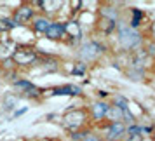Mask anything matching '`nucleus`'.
<instances>
[{"mask_svg": "<svg viewBox=\"0 0 155 141\" xmlns=\"http://www.w3.org/2000/svg\"><path fill=\"white\" fill-rule=\"evenodd\" d=\"M150 37H152V42H155V21L150 25Z\"/></svg>", "mask_w": 155, "mask_h": 141, "instance_id": "nucleus-23", "label": "nucleus"}, {"mask_svg": "<svg viewBox=\"0 0 155 141\" xmlns=\"http://www.w3.org/2000/svg\"><path fill=\"white\" fill-rule=\"evenodd\" d=\"M99 138L103 141H124L127 138L126 134V124L122 122H117V124H101L99 126Z\"/></svg>", "mask_w": 155, "mask_h": 141, "instance_id": "nucleus-5", "label": "nucleus"}, {"mask_svg": "<svg viewBox=\"0 0 155 141\" xmlns=\"http://www.w3.org/2000/svg\"><path fill=\"white\" fill-rule=\"evenodd\" d=\"M80 87L73 84L68 85H61V87H54L52 89V96H78L80 94Z\"/></svg>", "mask_w": 155, "mask_h": 141, "instance_id": "nucleus-15", "label": "nucleus"}, {"mask_svg": "<svg viewBox=\"0 0 155 141\" xmlns=\"http://www.w3.org/2000/svg\"><path fill=\"white\" fill-rule=\"evenodd\" d=\"M18 96H16L14 92H11V94H7L5 98H4V108L5 110H14L16 106H18Z\"/></svg>", "mask_w": 155, "mask_h": 141, "instance_id": "nucleus-18", "label": "nucleus"}, {"mask_svg": "<svg viewBox=\"0 0 155 141\" xmlns=\"http://www.w3.org/2000/svg\"><path fill=\"white\" fill-rule=\"evenodd\" d=\"M112 105H115V106H119V108H122V110H127L129 108V99L126 98V96H122V94H115L112 98Z\"/></svg>", "mask_w": 155, "mask_h": 141, "instance_id": "nucleus-17", "label": "nucleus"}, {"mask_svg": "<svg viewBox=\"0 0 155 141\" xmlns=\"http://www.w3.org/2000/svg\"><path fill=\"white\" fill-rule=\"evenodd\" d=\"M37 16L35 5L33 4H18V7L14 9V12L11 14L12 21L18 25V26H26L31 23V19Z\"/></svg>", "mask_w": 155, "mask_h": 141, "instance_id": "nucleus-6", "label": "nucleus"}, {"mask_svg": "<svg viewBox=\"0 0 155 141\" xmlns=\"http://www.w3.org/2000/svg\"><path fill=\"white\" fill-rule=\"evenodd\" d=\"M85 70H87V64L77 61V63L73 64V68H71V73L73 75H82V73H85Z\"/></svg>", "mask_w": 155, "mask_h": 141, "instance_id": "nucleus-20", "label": "nucleus"}, {"mask_svg": "<svg viewBox=\"0 0 155 141\" xmlns=\"http://www.w3.org/2000/svg\"><path fill=\"white\" fill-rule=\"evenodd\" d=\"M124 141H145V136H141V134H133V136H127Z\"/></svg>", "mask_w": 155, "mask_h": 141, "instance_id": "nucleus-22", "label": "nucleus"}, {"mask_svg": "<svg viewBox=\"0 0 155 141\" xmlns=\"http://www.w3.org/2000/svg\"><path fill=\"white\" fill-rule=\"evenodd\" d=\"M63 124L70 133H75V131H82L91 124L89 120V115H87V108H73V110H68V112L63 115Z\"/></svg>", "mask_w": 155, "mask_h": 141, "instance_id": "nucleus-3", "label": "nucleus"}, {"mask_svg": "<svg viewBox=\"0 0 155 141\" xmlns=\"http://www.w3.org/2000/svg\"><path fill=\"white\" fill-rule=\"evenodd\" d=\"M143 51L147 52V56L150 57V59H155V42H152V40H150V42L143 47Z\"/></svg>", "mask_w": 155, "mask_h": 141, "instance_id": "nucleus-21", "label": "nucleus"}, {"mask_svg": "<svg viewBox=\"0 0 155 141\" xmlns=\"http://www.w3.org/2000/svg\"><path fill=\"white\" fill-rule=\"evenodd\" d=\"M103 52H105V47L98 40H84V42L78 45L77 57L80 59V63L89 64V63L98 61L99 57L103 56Z\"/></svg>", "mask_w": 155, "mask_h": 141, "instance_id": "nucleus-4", "label": "nucleus"}, {"mask_svg": "<svg viewBox=\"0 0 155 141\" xmlns=\"http://www.w3.org/2000/svg\"><path fill=\"white\" fill-rule=\"evenodd\" d=\"M98 14H99V18L108 19V21L115 23V25L122 19V12H120V9L115 4H99Z\"/></svg>", "mask_w": 155, "mask_h": 141, "instance_id": "nucleus-9", "label": "nucleus"}, {"mask_svg": "<svg viewBox=\"0 0 155 141\" xmlns=\"http://www.w3.org/2000/svg\"><path fill=\"white\" fill-rule=\"evenodd\" d=\"M108 106H110V103H108V101H103V99H94V101H91L89 106H85V108H87L89 120L94 122V124H98V126L105 124Z\"/></svg>", "mask_w": 155, "mask_h": 141, "instance_id": "nucleus-7", "label": "nucleus"}, {"mask_svg": "<svg viewBox=\"0 0 155 141\" xmlns=\"http://www.w3.org/2000/svg\"><path fill=\"white\" fill-rule=\"evenodd\" d=\"M129 21H127V25L131 26V28L134 30H140V26L143 25V21H145V12L141 11V9H136V7H131L129 9Z\"/></svg>", "mask_w": 155, "mask_h": 141, "instance_id": "nucleus-14", "label": "nucleus"}, {"mask_svg": "<svg viewBox=\"0 0 155 141\" xmlns=\"http://www.w3.org/2000/svg\"><path fill=\"white\" fill-rule=\"evenodd\" d=\"M44 37L47 38V40H63L64 38V21H54L51 23V26L47 28V31L44 33Z\"/></svg>", "mask_w": 155, "mask_h": 141, "instance_id": "nucleus-11", "label": "nucleus"}, {"mask_svg": "<svg viewBox=\"0 0 155 141\" xmlns=\"http://www.w3.org/2000/svg\"><path fill=\"white\" fill-rule=\"evenodd\" d=\"M11 59L18 68H31L42 61V56L38 54V49H35L30 44H18L11 54Z\"/></svg>", "mask_w": 155, "mask_h": 141, "instance_id": "nucleus-2", "label": "nucleus"}, {"mask_svg": "<svg viewBox=\"0 0 155 141\" xmlns=\"http://www.w3.org/2000/svg\"><path fill=\"white\" fill-rule=\"evenodd\" d=\"M51 23H52V19H49V18H45V16L37 12V16L31 19V23H30V28H31V31L37 33V35H44V33L47 31V28L51 26Z\"/></svg>", "mask_w": 155, "mask_h": 141, "instance_id": "nucleus-12", "label": "nucleus"}, {"mask_svg": "<svg viewBox=\"0 0 155 141\" xmlns=\"http://www.w3.org/2000/svg\"><path fill=\"white\" fill-rule=\"evenodd\" d=\"M105 122H108V124H117V122H122V124H124V110L110 103L108 112H106Z\"/></svg>", "mask_w": 155, "mask_h": 141, "instance_id": "nucleus-13", "label": "nucleus"}, {"mask_svg": "<svg viewBox=\"0 0 155 141\" xmlns=\"http://www.w3.org/2000/svg\"><path fill=\"white\" fill-rule=\"evenodd\" d=\"M150 138H152V141H155V126L152 127V133H150Z\"/></svg>", "mask_w": 155, "mask_h": 141, "instance_id": "nucleus-24", "label": "nucleus"}, {"mask_svg": "<svg viewBox=\"0 0 155 141\" xmlns=\"http://www.w3.org/2000/svg\"><path fill=\"white\" fill-rule=\"evenodd\" d=\"M98 30L103 33V35H110L115 31V23L108 21V19H103V18H98Z\"/></svg>", "mask_w": 155, "mask_h": 141, "instance_id": "nucleus-16", "label": "nucleus"}, {"mask_svg": "<svg viewBox=\"0 0 155 141\" xmlns=\"http://www.w3.org/2000/svg\"><path fill=\"white\" fill-rule=\"evenodd\" d=\"M64 37H68V44L78 47L84 42V31L77 19H68L64 21Z\"/></svg>", "mask_w": 155, "mask_h": 141, "instance_id": "nucleus-8", "label": "nucleus"}, {"mask_svg": "<svg viewBox=\"0 0 155 141\" xmlns=\"http://www.w3.org/2000/svg\"><path fill=\"white\" fill-rule=\"evenodd\" d=\"M80 141H103L101 138H99V134H98V131H94V129H85V133H84V136H82V139Z\"/></svg>", "mask_w": 155, "mask_h": 141, "instance_id": "nucleus-19", "label": "nucleus"}, {"mask_svg": "<svg viewBox=\"0 0 155 141\" xmlns=\"http://www.w3.org/2000/svg\"><path fill=\"white\" fill-rule=\"evenodd\" d=\"M33 5H37V7H40L38 11V14L45 16V18H49V19H52L54 16L61 11V7H63V2H49V0H45V2H35Z\"/></svg>", "mask_w": 155, "mask_h": 141, "instance_id": "nucleus-10", "label": "nucleus"}, {"mask_svg": "<svg viewBox=\"0 0 155 141\" xmlns=\"http://www.w3.org/2000/svg\"><path fill=\"white\" fill-rule=\"evenodd\" d=\"M115 35H117V44L120 47V52H124V54H133L134 51L143 47V33L140 30L131 28L124 18L115 25Z\"/></svg>", "mask_w": 155, "mask_h": 141, "instance_id": "nucleus-1", "label": "nucleus"}]
</instances>
